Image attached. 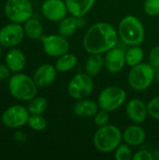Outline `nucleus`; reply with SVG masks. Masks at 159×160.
<instances>
[{"label": "nucleus", "mask_w": 159, "mask_h": 160, "mask_svg": "<svg viewBox=\"0 0 159 160\" xmlns=\"http://www.w3.org/2000/svg\"><path fill=\"white\" fill-rule=\"evenodd\" d=\"M110 121V112L100 109L94 116V122L97 127L100 128L106 126Z\"/></svg>", "instance_id": "30"}, {"label": "nucleus", "mask_w": 159, "mask_h": 160, "mask_svg": "<svg viewBox=\"0 0 159 160\" xmlns=\"http://www.w3.org/2000/svg\"><path fill=\"white\" fill-rule=\"evenodd\" d=\"M2 47H3V46L0 44V58H1V55H2Z\"/></svg>", "instance_id": "36"}, {"label": "nucleus", "mask_w": 159, "mask_h": 160, "mask_svg": "<svg viewBox=\"0 0 159 160\" xmlns=\"http://www.w3.org/2000/svg\"><path fill=\"white\" fill-rule=\"evenodd\" d=\"M127 100V92L120 86H108L104 88L97 97L100 109L113 112L119 109Z\"/></svg>", "instance_id": "7"}, {"label": "nucleus", "mask_w": 159, "mask_h": 160, "mask_svg": "<svg viewBox=\"0 0 159 160\" xmlns=\"http://www.w3.org/2000/svg\"><path fill=\"white\" fill-rule=\"evenodd\" d=\"M126 112L127 117L135 124H142L147 117L148 114V109L147 104L141 98H132L130 99L126 106Z\"/></svg>", "instance_id": "14"}, {"label": "nucleus", "mask_w": 159, "mask_h": 160, "mask_svg": "<svg viewBox=\"0 0 159 160\" xmlns=\"http://www.w3.org/2000/svg\"><path fill=\"white\" fill-rule=\"evenodd\" d=\"M40 40L44 52L51 57H59L69 51L70 44L68 40L60 34L42 36Z\"/></svg>", "instance_id": "10"}, {"label": "nucleus", "mask_w": 159, "mask_h": 160, "mask_svg": "<svg viewBox=\"0 0 159 160\" xmlns=\"http://www.w3.org/2000/svg\"><path fill=\"white\" fill-rule=\"evenodd\" d=\"M0 158H1V153H0Z\"/></svg>", "instance_id": "37"}, {"label": "nucleus", "mask_w": 159, "mask_h": 160, "mask_svg": "<svg viewBox=\"0 0 159 160\" xmlns=\"http://www.w3.org/2000/svg\"><path fill=\"white\" fill-rule=\"evenodd\" d=\"M11 73L12 72L10 71V69L6 64L0 63V81H5L7 79H9Z\"/></svg>", "instance_id": "33"}, {"label": "nucleus", "mask_w": 159, "mask_h": 160, "mask_svg": "<svg viewBox=\"0 0 159 160\" xmlns=\"http://www.w3.org/2000/svg\"><path fill=\"white\" fill-rule=\"evenodd\" d=\"M104 65L106 69L112 74L120 72L126 63V52L118 47H113L106 52L104 57Z\"/></svg>", "instance_id": "13"}, {"label": "nucleus", "mask_w": 159, "mask_h": 160, "mask_svg": "<svg viewBox=\"0 0 159 160\" xmlns=\"http://www.w3.org/2000/svg\"><path fill=\"white\" fill-rule=\"evenodd\" d=\"M114 158L117 160H131L133 158V153L130 146L127 143L117 146L114 150Z\"/></svg>", "instance_id": "27"}, {"label": "nucleus", "mask_w": 159, "mask_h": 160, "mask_svg": "<svg viewBox=\"0 0 159 160\" xmlns=\"http://www.w3.org/2000/svg\"><path fill=\"white\" fill-rule=\"evenodd\" d=\"M77 63H78V58L76 57V55L70 52H67L57 57L54 67L58 72L65 73L72 70L77 66Z\"/></svg>", "instance_id": "23"}, {"label": "nucleus", "mask_w": 159, "mask_h": 160, "mask_svg": "<svg viewBox=\"0 0 159 160\" xmlns=\"http://www.w3.org/2000/svg\"><path fill=\"white\" fill-rule=\"evenodd\" d=\"M4 12L10 22L22 24L32 18L34 9L30 0H7Z\"/></svg>", "instance_id": "6"}, {"label": "nucleus", "mask_w": 159, "mask_h": 160, "mask_svg": "<svg viewBox=\"0 0 159 160\" xmlns=\"http://www.w3.org/2000/svg\"><path fill=\"white\" fill-rule=\"evenodd\" d=\"M42 15L51 22H60L68 13L64 0H45L41 5Z\"/></svg>", "instance_id": "12"}, {"label": "nucleus", "mask_w": 159, "mask_h": 160, "mask_svg": "<svg viewBox=\"0 0 159 160\" xmlns=\"http://www.w3.org/2000/svg\"><path fill=\"white\" fill-rule=\"evenodd\" d=\"M156 80H157V83L159 84V71L158 72H157V74H156Z\"/></svg>", "instance_id": "35"}, {"label": "nucleus", "mask_w": 159, "mask_h": 160, "mask_svg": "<svg viewBox=\"0 0 159 160\" xmlns=\"http://www.w3.org/2000/svg\"><path fill=\"white\" fill-rule=\"evenodd\" d=\"M143 57L144 52L140 45L130 46V48L126 52V63L130 68L142 63Z\"/></svg>", "instance_id": "24"}, {"label": "nucleus", "mask_w": 159, "mask_h": 160, "mask_svg": "<svg viewBox=\"0 0 159 160\" xmlns=\"http://www.w3.org/2000/svg\"><path fill=\"white\" fill-rule=\"evenodd\" d=\"M156 68L149 63H140L131 68L128 73V83L135 91L148 89L156 80Z\"/></svg>", "instance_id": "5"}, {"label": "nucleus", "mask_w": 159, "mask_h": 160, "mask_svg": "<svg viewBox=\"0 0 159 160\" xmlns=\"http://www.w3.org/2000/svg\"><path fill=\"white\" fill-rule=\"evenodd\" d=\"M5 64L12 73L22 72L26 65V57L22 51L17 48H10L5 57Z\"/></svg>", "instance_id": "17"}, {"label": "nucleus", "mask_w": 159, "mask_h": 160, "mask_svg": "<svg viewBox=\"0 0 159 160\" xmlns=\"http://www.w3.org/2000/svg\"><path fill=\"white\" fill-rule=\"evenodd\" d=\"M78 19L79 18H76L72 15L70 16L67 15L58 23V33L65 38L71 37L78 29V25H79Z\"/></svg>", "instance_id": "21"}, {"label": "nucleus", "mask_w": 159, "mask_h": 160, "mask_svg": "<svg viewBox=\"0 0 159 160\" xmlns=\"http://www.w3.org/2000/svg\"><path fill=\"white\" fill-rule=\"evenodd\" d=\"M65 2L70 15L82 18L92 9L96 0H65Z\"/></svg>", "instance_id": "19"}, {"label": "nucleus", "mask_w": 159, "mask_h": 160, "mask_svg": "<svg viewBox=\"0 0 159 160\" xmlns=\"http://www.w3.org/2000/svg\"><path fill=\"white\" fill-rule=\"evenodd\" d=\"M13 138L16 142H24L27 139L26 135L22 132V131H20V130H17L14 132L13 134Z\"/></svg>", "instance_id": "34"}, {"label": "nucleus", "mask_w": 159, "mask_h": 160, "mask_svg": "<svg viewBox=\"0 0 159 160\" xmlns=\"http://www.w3.org/2000/svg\"><path fill=\"white\" fill-rule=\"evenodd\" d=\"M122 141L123 133L121 130L116 126L110 124L98 128L93 138L95 148L101 153L113 152L122 143Z\"/></svg>", "instance_id": "4"}, {"label": "nucleus", "mask_w": 159, "mask_h": 160, "mask_svg": "<svg viewBox=\"0 0 159 160\" xmlns=\"http://www.w3.org/2000/svg\"><path fill=\"white\" fill-rule=\"evenodd\" d=\"M23 30L25 36L30 39H40L43 36L42 23L35 18H30L24 22Z\"/></svg>", "instance_id": "22"}, {"label": "nucleus", "mask_w": 159, "mask_h": 160, "mask_svg": "<svg viewBox=\"0 0 159 160\" xmlns=\"http://www.w3.org/2000/svg\"><path fill=\"white\" fill-rule=\"evenodd\" d=\"M9 94L16 99L21 101H29L37 96V85L30 76L17 72L11 75L8 79Z\"/></svg>", "instance_id": "3"}, {"label": "nucleus", "mask_w": 159, "mask_h": 160, "mask_svg": "<svg viewBox=\"0 0 159 160\" xmlns=\"http://www.w3.org/2000/svg\"><path fill=\"white\" fill-rule=\"evenodd\" d=\"M94 90V81L91 75L85 73H78L74 75L68 82V95L76 100L88 98Z\"/></svg>", "instance_id": "8"}, {"label": "nucleus", "mask_w": 159, "mask_h": 160, "mask_svg": "<svg viewBox=\"0 0 159 160\" xmlns=\"http://www.w3.org/2000/svg\"><path fill=\"white\" fill-rule=\"evenodd\" d=\"M155 159L154 155L147 150H141L133 155L132 160H153Z\"/></svg>", "instance_id": "32"}, {"label": "nucleus", "mask_w": 159, "mask_h": 160, "mask_svg": "<svg viewBox=\"0 0 159 160\" xmlns=\"http://www.w3.org/2000/svg\"><path fill=\"white\" fill-rule=\"evenodd\" d=\"M57 69L51 64H43L39 66L34 72L33 79L40 88H46L52 84L57 76Z\"/></svg>", "instance_id": "15"}, {"label": "nucleus", "mask_w": 159, "mask_h": 160, "mask_svg": "<svg viewBox=\"0 0 159 160\" xmlns=\"http://www.w3.org/2000/svg\"><path fill=\"white\" fill-rule=\"evenodd\" d=\"M24 36L23 26L10 22L0 29V44L6 48H14L22 43Z\"/></svg>", "instance_id": "11"}, {"label": "nucleus", "mask_w": 159, "mask_h": 160, "mask_svg": "<svg viewBox=\"0 0 159 160\" xmlns=\"http://www.w3.org/2000/svg\"><path fill=\"white\" fill-rule=\"evenodd\" d=\"M29 116L30 113L26 107L15 104L5 110L1 116V122L5 127L16 129L27 125Z\"/></svg>", "instance_id": "9"}, {"label": "nucleus", "mask_w": 159, "mask_h": 160, "mask_svg": "<svg viewBox=\"0 0 159 160\" xmlns=\"http://www.w3.org/2000/svg\"><path fill=\"white\" fill-rule=\"evenodd\" d=\"M104 57L98 53H90L85 61V72L89 75L97 76L104 67Z\"/></svg>", "instance_id": "20"}, {"label": "nucleus", "mask_w": 159, "mask_h": 160, "mask_svg": "<svg viewBox=\"0 0 159 160\" xmlns=\"http://www.w3.org/2000/svg\"><path fill=\"white\" fill-rule=\"evenodd\" d=\"M98 103L90 98H83L78 100L72 108L73 113L81 118H91L99 111Z\"/></svg>", "instance_id": "16"}, {"label": "nucleus", "mask_w": 159, "mask_h": 160, "mask_svg": "<svg viewBox=\"0 0 159 160\" xmlns=\"http://www.w3.org/2000/svg\"><path fill=\"white\" fill-rule=\"evenodd\" d=\"M48 107V101L43 97H35L27 105V110L30 114H43Z\"/></svg>", "instance_id": "25"}, {"label": "nucleus", "mask_w": 159, "mask_h": 160, "mask_svg": "<svg viewBox=\"0 0 159 160\" xmlns=\"http://www.w3.org/2000/svg\"><path fill=\"white\" fill-rule=\"evenodd\" d=\"M149 64L156 69H159V45L155 46L149 53Z\"/></svg>", "instance_id": "31"}, {"label": "nucleus", "mask_w": 159, "mask_h": 160, "mask_svg": "<svg viewBox=\"0 0 159 160\" xmlns=\"http://www.w3.org/2000/svg\"><path fill=\"white\" fill-rule=\"evenodd\" d=\"M148 114L151 118L159 120V96L153 98L147 104Z\"/></svg>", "instance_id": "29"}, {"label": "nucleus", "mask_w": 159, "mask_h": 160, "mask_svg": "<svg viewBox=\"0 0 159 160\" xmlns=\"http://www.w3.org/2000/svg\"><path fill=\"white\" fill-rule=\"evenodd\" d=\"M27 125L35 131H42L47 128L48 123L42 114H30Z\"/></svg>", "instance_id": "26"}, {"label": "nucleus", "mask_w": 159, "mask_h": 160, "mask_svg": "<svg viewBox=\"0 0 159 160\" xmlns=\"http://www.w3.org/2000/svg\"><path fill=\"white\" fill-rule=\"evenodd\" d=\"M118 39V32L113 25L106 22H98L92 24L85 32L82 46L89 54H102L115 47Z\"/></svg>", "instance_id": "1"}, {"label": "nucleus", "mask_w": 159, "mask_h": 160, "mask_svg": "<svg viewBox=\"0 0 159 160\" xmlns=\"http://www.w3.org/2000/svg\"><path fill=\"white\" fill-rule=\"evenodd\" d=\"M118 36L127 46L141 45L145 38V29L142 21L134 15L125 16L118 24Z\"/></svg>", "instance_id": "2"}, {"label": "nucleus", "mask_w": 159, "mask_h": 160, "mask_svg": "<svg viewBox=\"0 0 159 160\" xmlns=\"http://www.w3.org/2000/svg\"><path fill=\"white\" fill-rule=\"evenodd\" d=\"M123 140L129 146H139L145 142L146 133L144 129L141 126H139V124H135L127 127L124 130Z\"/></svg>", "instance_id": "18"}, {"label": "nucleus", "mask_w": 159, "mask_h": 160, "mask_svg": "<svg viewBox=\"0 0 159 160\" xmlns=\"http://www.w3.org/2000/svg\"><path fill=\"white\" fill-rule=\"evenodd\" d=\"M144 11L149 16L159 15V0H145L143 4Z\"/></svg>", "instance_id": "28"}]
</instances>
